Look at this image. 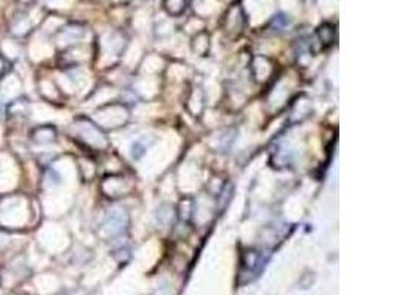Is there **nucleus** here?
I'll return each instance as SVG.
<instances>
[{
	"label": "nucleus",
	"instance_id": "f257e3e1",
	"mask_svg": "<svg viewBox=\"0 0 394 295\" xmlns=\"http://www.w3.org/2000/svg\"><path fill=\"white\" fill-rule=\"evenodd\" d=\"M334 34H335V31H334V30H329V33H328V24H325L320 27L319 36L323 45H331V43L334 41Z\"/></svg>",
	"mask_w": 394,
	"mask_h": 295
}]
</instances>
